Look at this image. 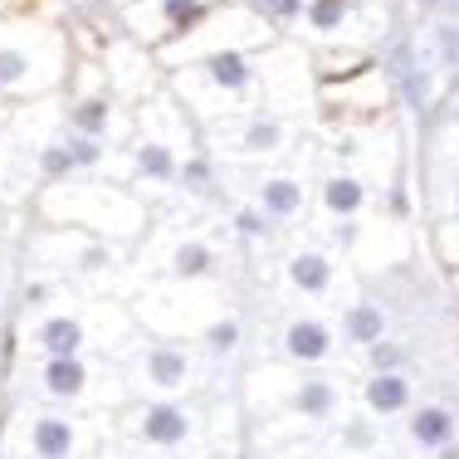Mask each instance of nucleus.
I'll use <instances>...</instances> for the list:
<instances>
[{"label": "nucleus", "instance_id": "18", "mask_svg": "<svg viewBox=\"0 0 459 459\" xmlns=\"http://www.w3.org/2000/svg\"><path fill=\"white\" fill-rule=\"evenodd\" d=\"M249 201H255L274 225H293L303 211H308V181H303L299 171H269V167H259Z\"/></svg>", "mask_w": 459, "mask_h": 459}, {"label": "nucleus", "instance_id": "34", "mask_svg": "<svg viewBox=\"0 0 459 459\" xmlns=\"http://www.w3.org/2000/svg\"><path fill=\"white\" fill-rule=\"evenodd\" d=\"M450 221L459 225V177H455V186H450Z\"/></svg>", "mask_w": 459, "mask_h": 459}, {"label": "nucleus", "instance_id": "16", "mask_svg": "<svg viewBox=\"0 0 459 459\" xmlns=\"http://www.w3.org/2000/svg\"><path fill=\"white\" fill-rule=\"evenodd\" d=\"M89 450V430L79 415L39 411L25 420V455L30 459H79Z\"/></svg>", "mask_w": 459, "mask_h": 459}, {"label": "nucleus", "instance_id": "8", "mask_svg": "<svg viewBox=\"0 0 459 459\" xmlns=\"http://www.w3.org/2000/svg\"><path fill=\"white\" fill-rule=\"evenodd\" d=\"M259 103L274 113H308L318 108V74H313V49L303 39H274L259 49Z\"/></svg>", "mask_w": 459, "mask_h": 459}, {"label": "nucleus", "instance_id": "29", "mask_svg": "<svg viewBox=\"0 0 459 459\" xmlns=\"http://www.w3.org/2000/svg\"><path fill=\"white\" fill-rule=\"evenodd\" d=\"M230 230H235L245 245H259V239L274 235V221H269L255 201H239V205H230Z\"/></svg>", "mask_w": 459, "mask_h": 459}, {"label": "nucleus", "instance_id": "33", "mask_svg": "<svg viewBox=\"0 0 459 459\" xmlns=\"http://www.w3.org/2000/svg\"><path fill=\"white\" fill-rule=\"evenodd\" d=\"M445 108H450V113H445V123H450V133L459 137V89H455L450 98H445Z\"/></svg>", "mask_w": 459, "mask_h": 459}, {"label": "nucleus", "instance_id": "27", "mask_svg": "<svg viewBox=\"0 0 459 459\" xmlns=\"http://www.w3.org/2000/svg\"><path fill=\"white\" fill-rule=\"evenodd\" d=\"M245 5L255 10L279 39H299V25H303V15H308L313 0H245Z\"/></svg>", "mask_w": 459, "mask_h": 459}, {"label": "nucleus", "instance_id": "2", "mask_svg": "<svg viewBox=\"0 0 459 459\" xmlns=\"http://www.w3.org/2000/svg\"><path fill=\"white\" fill-rule=\"evenodd\" d=\"M35 215L45 225L83 230V235L113 239V245H123V249L142 245L147 230H152L147 195L133 191L127 181H113V177H79V181L39 186Z\"/></svg>", "mask_w": 459, "mask_h": 459}, {"label": "nucleus", "instance_id": "14", "mask_svg": "<svg viewBox=\"0 0 459 459\" xmlns=\"http://www.w3.org/2000/svg\"><path fill=\"white\" fill-rule=\"evenodd\" d=\"M133 381L142 391H152V396H181L191 386V347L181 337H147V342H137Z\"/></svg>", "mask_w": 459, "mask_h": 459}, {"label": "nucleus", "instance_id": "21", "mask_svg": "<svg viewBox=\"0 0 459 459\" xmlns=\"http://www.w3.org/2000/svg\"><path fill=\"white\" fill-rule=\"evenodd\" d=\"M279 347H283V357L289 362H299V367H318L333 357V347H337V337H333V327H327L323 318H293L289 327H283V337H279Z\"/></svg>", "mask_w": 459, "mask_h": 459}, {"label": "nucleus", "instance_id": "17", "mask_svg": "<svg viewBox=\"0 0 459 459\" xmlns=\"http://www.w3.org/2000/svg\"><path fill=\"white\" fill-rule=\"evenodd\" d=\"M39 396L59 401V406H93V367L89 357H39Z\"/></svg>", "mask_w": 459, "mask_h": 459}, {"label": "nucleus", "instance_id": "11", "mask_svg": "<svg viewBox=\"0 0 459 459\" xmlns=\"http://www.w3.org/2000/svg\"><path fill=\"white\" fill-rule=\"evenodd\" d=\"M93 59H98V69H103V79H108V93L123 98L127 108L147 103L152 93L167 89V69H161L157 49H147L133 35H113Z\"/></svg>", "mask_w": 459, "mask_h": 459}, {"label": "nucleus", "instance_id": "39", "mask_svg": "<svg viewBox=\"0 0 459 459\" xmlns=\"http://www.w3.org/2000/svg\"><path fill=\"white\" fill-rule=\"evenodd\" d=\"M215 5H221V0H215Z\"/></svg>", "mask_w": 459, "mask_h": 459}, {"label": "nucleus", "instance_id": "23", "mask_svg": "<svg viewBox=\"0 0 459 459\" xmlns=\"http://www.w3.org/2000/svg\"><path fill=\"white\" fill-rule=\"evenodd\" d=\"M411 396H415V386H411L406 371H371L367 386H362L367 411H371V415H381V420H386V415L411 411Z\"/></svg>", "mask_w": 459, "mask_h": 459}, {"label": "nucleus", "instance_id": "6", "mask_svg": "<svg viewBox=\"0 0 459 459\" xmlns=\"http://www.w3.org/2000/svg\"><path fill=\"white\" fill-rule=\"evenodd\" d=\"M396 30V0H313L299 25V39L308 49L377 54Z\"/></svg>", "mask_w": 459, "mask_h": 459}, {"label": "nucleus", "instance_id": "30", "mask_svg": "<svg viewBox=\"0 0 459 459\" xmlns=\"http://www.w3.org/2000/svg\"><path fill=\"white\" fill-rule=\"evenodd\" d=\"M367 367L371 371H401V367H406V347L391 342V337H381V342L367 347Z\"/></svg>", "mask_w": 459, "mask_h": 459}, {"label": "nucleus", "instance_id": "19", "mask_svg": "<svg viewBox=\"0 0 459 459\" xmlns=\"http://www.w3.org/2000/svg\"><path fill=\"white\" fill-rule=\"evenodd\" d=\"M371 177L367 171H352V167H333L327 177L318 181V205L333 221H362V215L371 211Z\"/></svg>", "mask_w": 459, "mask_h": 459}, {"label": "nucleus", "instance_id": "10", "mask_svg": "<svg viewBox=\"0 0 459 459\" xmlns=\"http://www.w3.org/2000/svg\"><path fill=\"white\" fill-rule=\"evenodd\" d=\"M396 108V83L386 79L377 59L347 79H323L318 83V113L327 123H386Z\"/></svg>", "mask_w": 459, "mask_h": 459}, {"label": "nucleus", "instance_id": "3", "mask_svg": "<svg viewBox=\"0 0 459 459\" xmlns=\"http://www.w3.org/2000/svg\"><path fill=\"white\" fill-rule=\"evenodd\" d=\"M133 137L123 147V181L133 191H177L181 167L195 147H201V127L191 123V113L171 98V89L152 93L147 103L133 108Z\"/></svg>", "mask_w": 459, "mask_h": 459}, {"label": "nucleus", "instance_id": "4", "mask_svg": "<svg viewBox=\"0 0 459 459\" xmlns=\"http://www.w3.org/2000/svg\"><path fill=\"white\" fill-rule=\"evenodd\" d=\"M167 89L195 127H211L259 103V54H211V59L181 64L167 74Z\"/></svg>", "mask_w": 459, "mask_h": 459}, {"label": "nucleus", "instance_id": "26", "mask_svg": "<svg viewBox=\"0 0 459 459\" xmlns=\"http://www.w3.org/2000/svg\"><path fill=\"white\" fill-rule=\"evenodd\" d=\"M293 411L308 415V420H333L337 415V381L303 377L299 386H293Z\"/></svg>", "mask_w": 459, "mask_h": 459}, {"label": "nucleus", "instance_id": "13", "mask_svg": "<svg viewBox=\"0 0 459 459\" xmlns=\"http://www.w3.org/2000/svg\"><path fill=\"white\" fill-rule=\"evenodd\" d=\"M127 435L147 450H186L201 435V420L177 396H147L127 411Z\"/></svg>", "mask_w": 459, "mask_h": 459}, {"label": "nucleus", "instance_id": "5", "mask_svg": "<svg viewBox=\"0 0 459 459\" xmlns=\"http://www.w3.org/2000/svg\"><path fill=\"white\" fill-rule=\"evenodd\" d=\"M299 117L274 113V108L255 103L245 113H230L221 123L201 127V147L211 152L221 167H274L293 147H299Z\"/></svg>", "mask_w": 459, "mask_h": 459}, {"label": "nucleus", "instance_id": "9", "mask_svg": "<svg viewBox=\"0 0 459 459\" xmlns=\"http://www.w3.org/2000/svg\"><path fill=\"white\" fill-rule=\"evenodd\" d=\"M35 259L49 279L69 274V279H113L117 269L127 264L133 249L113 245V239H98V235H83V230H64V225H45L35 230Z\"/></svg>", "mask_w": 459, "mask_h": 459}, {"label": "nucleus", "instance_id": "31", "mask_svg": "<svg viewBox=\"0 0 459 459\" xmlns=\"http://www.w3.org/2000/svg\"><path fill=\"white\" fill-rule=\"evenodd\" d=\"M49 299H54V279H49V274L25 279V289H20V303H25V308H39V313H45Z\"/></svg>", "mask_w": 459, "mask_h": 459}, {"label": "nucleus", "instance_id": "22", "mask_svg": "<svg viewBox=\"0 0 459 459\" xmlns=\"http://www.w3.org/2000/svg\"><path fill=\"white\" fill-rule=\"evenodd\" d=\"M283 279H289V289L303 293V299H323L337 283V259L327 255V249H293L289 264H283Z\"/></svg>", "mask_w": 459, "mask_h": 459}, {"label": "nucleus", "instance_id": "25", "mask_svg": "<svg viewBox=\"0 0 459 459\" xmlns=\"http://www.w3.org/2000/svg\"><path fill=\"white\" fill-rule=\"evenodd\" d=\"M342 337L352 347H371V342H381L386 337V308L381 303H352V308H342Z\"/></svg>", "mask_w": 459, "mask_h": 459}, {"label": "nucleus", "instance_id": "28", "mask_svg": "<svg viewBox=\"0 0 459 459\" xmlns=\"http://www.w3.org/2000/svg\"><path fill=\"white\" fill-rule=\"evenodd\" d=\"M239 342H245V323L235 318V313H221V318H211L201 327V347L215 357V362H225V357L239 352Z\"/></svg>", "mask_w": 459, "mask_h": 459}, {"label": "nucleus", "instance_id": "24", "mask_svg": "<svg viewBox=\"0 0 459 459\" xmlns=\"http://www.w3.org/2000/svg\"><path fill=\"white\" fill-rule=\"evenodd\" d=\"M411 440L420 445V450H430V455H440L450 440H459L455 406H420V411H411Z\"/></svg>", "mask_w": 459, "mask_h": 459}, {"label": "nucleus", "instance_id": "35", "mask_svg": "<svg viewBox=\"0 0 459 459\" xmlns=\"http://www.w3.org/2000/svg\"><path fill=\"white\" fill-rule=\"evenodd\" d=\"M440 459H459V440H450V445H445V450H440Z\"/></svg>", "mask_w": 459, "mask_h": 459}, {"label": "nucleus", "instance_id": "1", "mask_svg": "<svg viewBox=\"0 0 459 459\" xmlns=\"http://www.w3.org/2000/svg\"><path fill=\"white\" fill-rule=\"evenodd\" d=\"M74 35L45 10L0 20V103H39L64 93L74 74Z\"/></svg>", "mask_w": 459, "mask_h": 459}, {"label": "nucleus", "instance_id": "15", "mask_svg": "<svg viewBox=\"0 0 459 459\" xmlns=\"http://www.w3.org/2000/svg\"><path fill=\"white\" fill-rule=\"evenodd\" d=\"M30 347H35L39 357H89V347H93L89 313L45 308L35 323H30Z\"/></svg>", "mask_w": 459, "mask_h": 459}, {"label": "nucleus", "instance_id": "38", "mask_svg": "<svg viewBox=\"0 0 459 459\" xmlns=\"http://www.w3.org/2000/svg\"><path fill=\"white\" fill-rule=\"evenodd\" d=\"M455 415H459V401H455Z\"/></svg>", "mask_w": 459, "mask_h": 459}, {"label": "nucleus", "instance_id": "32", "mask_svg": "<svg viewBox=\"0 0 459 459\" xmlns=\"http://www.w3.org/2000/svg\"><path fill=\"white\" fill-rule=\"evenodd\" d=\"M342 445H347V450H371V445H377L371 420H347L342 425Z\"/></svg>", "mask_w": 459, "mask_h": 459}, {"label": "nucleus", "instance_id": "12", "mask_svg": "<svg viewBox=\"0 0 459 459\" xmlns=\"http://www.w3.org/2000/svg\"><path fill=\"white\" fill-rule=\"evenodd\" d=\"M211 5L215 0H127L117 10V20H123V35L142 39L147 49H161L171 39H181L191 25H201Z\"/></svg>", "mask_w": 459, "mask_h": 459}, {"label": "nucleus", "instance_id": "36", "mask_svg": "<svg viewBox=\"0 0 459 459\" xmlns=\"http://www.w3.org/2000/svg\"><path fill=\"white\" fill-rule=\"evenodd\" d=\"M108 5H113V10H123V5H127V0H108Z\"/></svg>", "mask_w": 459, "mask_h": 459}, {"label": "nucleus", "instance_id": "20", "mask_svg": "<svg viewBox=\"0 0 459 459\" xmlns=\"http://www.w3.org/2000/svg\"><path fill=\"white\" fill-rule=\"evenodd\" d=\"M161 274L177 283H215L221 279V249L205 235H177L161 259Z\"/></svg>", "mask_w": 459, "mask_h": 459}, {"label": "nucleus", "instance_id": "37", "mask_svg": "<svg viewBox=\"0 0 459 459\" xmlns=\"http://www.w3.org/2000/svg\"><path fill=\"white\" fill-rule=\"evenodd\" d=\"M0 450H5V425H0Z\"/></svg>", "mask_w": 459, "mask_h": 459}, {"label": "nucleus", "instance_id": "7", "mask_svg": "<svg viewBox=\"0 0 459 459\" xmlns=\"http://www.w3.org/2000/svg\"><path fill=\"white\" fill-rule=\"evenodd\" d=\"M274 30L245 5V0H221V5L205 10L201 25H191L181 39L157 49L161 69H181V64H195V59H211V54H259L264 45H274Z\"/></svg>", "mask_w": 459, "mask_h": 459}]
</instances>
